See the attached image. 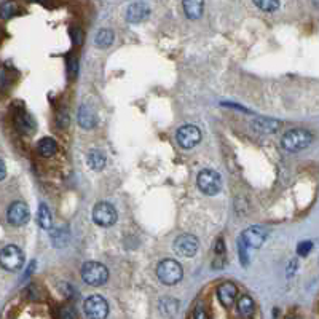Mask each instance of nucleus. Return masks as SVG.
Instances as JSON below:
<instances>
[{
    "instance_id": "8",
    "label": "nucleus",
    "mask_w": 319,
    "mask_h": 319,
    "mask_svg": "<svg viewBox=\"0 0 319 319\" xmlns=\"http://www.w3.org/2000/svg\"><path fill=\"white\" fill-rule=\"evenodd\" d=\"M174 251L176 254H179L181 257H193L198 251V240L196 236L193 235H188V233H184L181 236H177L174 240Z\"/></svg>"
},
{
    "instance_id": "27",
    "label": "nucleus",
    "mask_w": 319,
    "mask_h": 319,
    "mask_svg": "<svg viewBox=\"0 0 319 319\" xmlns=\"http://www.w3.org/2000/svg\"><path fill=\"white\" fill-rule=\"evenodd\" d=\"M311 249H313V243L311 241H303L297 246V254L300 257H307L311 252Z\"/></svg>"
},
{
    "instance_id": "2",
    "label": "nucleus",
    "mask_w": 319,
    "mask_h": 319,
    "mask_svg": "<svg viewBox=\"0 0 319 319\" xmlns=\"http://www.w3.org/2000/svg\"><path fill=\"white\" fill-rule=\"evenodd\" d=\"M313 142V134L308 129H291L283 136V147L287 152H300Z\"/></svg>"
},
{
    "instance_id": "34",
    "label": "nucleus",
    "mask_w": 319,
    "mask_h": 319,
    "mask_svg": "<svg viewBox=\"0 0 319 319\" xmlns=\"http://www.w3.org/2000/svg\"><path fill=\"white\" fill-rule=\"evenodd\" d=\"M31 2H45V0H31Z\"/></svg>"
},
{
    "instance_id": "18",
    "label": "nucleus",
    "mask_w": 319,
    "mask_h": 319,
    "mask_svg": "<svg viewBox=\"0 0 319 319\" xmlns=\"http://www.w3.org/2000/svg\"><path fill=\"white\" fill-rule=\"evenodd\" d=\"M37 149H38V153H40L43 158H51V156H54L56 152H57V144H56V141L51 139V137H43V139L38 141Z\"/></svg>"
},
{
    "instance_id": "9",
    "label": "nucleus",
    "mask_w": 319,
    "mask_h": 319,
    "mask_svg": "<svg viewBox=\"0 0 319 319\" xmlns=\"http://www.w3.org/2000/svg\"><path fill=\"white\" fill-rule=\"evenodd\" d=\"M176 139L182 149H192L201 141V131L193 125H185V126L179 128Z\"/></svg>"
},
{
    "instance_id": "33",
    "label": "nucleus",
    "mask_w": 319,
    "mask_h": 319,
    "mask_svg": "<svg viewBox=\"0 0 319 319\" xmlns=\"http://www.w3.org/2000/svg\"><path fill=\"white\" fill-rule=\"evenodd\" d=\"M313 4H314V7H317V8H319V0H313Z\"/></svg>"
},
{
    "instance_id": "6",
    "label": "nucleus",
    "mask_w": 319,
    "mask_h": 319,
    "mask_svg": "<svg viewBox=\"0 0 319 319\" xmlns=\"http://www.w3.org/2000/svg\"><path fill=\"white\" fill-rule=\"evenodd\" d=\"M83 308L90 319H106L109 314V303L101 295H90L85 300Z\"/></svg>"
},
{
    "instance_id": "13",
    "label": "nucleus",
    "mask_w": 319,
    "mask_h": 319,
    "mask_svg": "<svg viewBox=\"0 0 319 319\" xmlns=\"http://www.w3.org/2000/svg\"><path fill=\"white\" fill-rule=\"evenodd\" d=\"M149 13L150 10L146 4H133L126 11V19L129 23H141L149 16Z\"/></svg>"
},
{
    "instance_id": "21",
    "label": "nucleus",
    "mask_w": 319,
    "mask_h": 319,
    "mask_svg": "<svg viewBox=\"0 0 319 319\" xmlns=\"http://www.w3.org/2000/svg\"><path fill=\"white\" fill-rule=\"evenodd\" d=\"M37 224L42 227V228H50L51 224H53V215H51V211L50 208L45 205V203H42L38 211H37Z\"/></svg>"
},
{
    "instance_id": "3",
    "label": "nucleus",
    "mask_w": 319,
    "mask_h": 319,
    "mask_svg": "<svg viewBox=\"0 0 319 319\" xmlns=\"http://www.w3.org/2000/svg\"><path fill=\"white\" fill-rule=\"evenodd\" d=\"M82 278L86 284L90 286H103L109 280V270L106 265L99 262H86L82 267Z\"/></svg>"
},
{
    "instance_id": "14",
    "label": "nucleus",
    "mask_w": 319,
    "mask_h": 319,
    "mask_svg": "<svg viewBox=\"0 0 319 319\" xmlns=\"http://www.w3.org/2000/svg\"><path fill=\"white\" fill-rule=\"evenodd\" d=\"M158 310L165 317H174L179 311V300L172 297H163L158 303Z\"/></svg>"
},
{
    "instance_id": "31",
    "label": "nucleus",
    "mask_w": 319,
    "mask_h": 319,
    "mask_svg": "<svg viewBox=\"0 0 319 319\" xmlns=\"http://www.w3.org/2000/svg\"><path fill=\"white\" fill-rule=\"evenodd\" d=\"M69 75L70 77H74L75 74H77V61H74V59H69Z\"/></svg>"
},
{
    "instance_id": "12",
    "label": "nucleus",
    "mask_w": 319,
    "mask_h": 319,
    "mask_svg": "<svg viewBox=\"0 0 319 319\" xmlns=\"http://www.w3.org/2000/svg\"><path fill=\"white\" fill-rule=\"evenodd\" d=\"M238 295V289L233 283H224L217 287V298L225 308H230L235 303Z\"/></svg>"
},
{
    "instance_id": "24",
    "label": "nucleus",
    "mask_w": 319,
    "mask_h": 319,
    "mask_svg": "<svg viewBox=\"0 0 319 319\" xmlns=\"http://www.w3.org/2000/svg\"><path fill=\"white\" fill-rule=\"evenodd\" d=\"M254 4L264 11H274L280 7V0H254Z\"/></svg>"
},
{
    "instance_id": "32",
    "label": "nucleus",
    "mask_w": 319,
    "mask_h": 319,
    "mask_svg": "<svg viewBox=\"0 0 319 319\" xmlns=\"http://www.w3.org/2000/svg\"><path fill=\"white\" fill-rule=\"evenodd\" d=\"M0 166H2V176H0V177L5 179V163L2 162V163H0Z\"/></svg>"
},
{
    "instance_id": "30",
    "label": "nucleus",
    "mask_w": 319,
    "mask_h": 319,
    "mask_svg": "<svg viewBox=\"0 0 319 319\" xmlns=\"http://www.w3.org/2000/svg\"><path fill=\"white\" fill-rule=\"evenodd\" d=\"M193 319H209V316L203 307H196L193 311Z\"/></svg>"
},
{
    "instance_id": "7",
    "label": "nucleus",
    "mask_w": 319,
    "mask_h": 319,
    "mask_svg": "<svg viewBox=\"0 0 319 319\" xmlns=\"http://www.w3.org/2000/svg\"><path fill=\"white\" fill-rule=\"evenodd\" d=\"M117 219H118L117 211H115V208L106 201L97 203L93 209V221L99 227H112L115 222H117Z\"/></svg>"
},
{
    "instance_id": "1",
    "label": "nucleus",
    "mask_w": 319,
    "mask_h": 319,
    "mask_svg": "<svg viewBox=\"0 0 319 319\" xmlns=\"http://www.w3.org/2000/svg\"><path fill=\"white\" fill-rule=\"evenodd\" d=\"M156 276L166 286H174L177 284L182 276H184V270L182 265L177 262V260L172 258H166L163 262H160L156 267Z\"/></svg>"
},
{
    "instance_id": "23",
    "label": "nucleus",
    "mask_w": 319,
    "mask_h": 319,
    "mask_svg": "<svg viewBox=\"0 0 319 319\" xmlns=\"http://www.w3.org/2000/svg\"><path fill=\"white\" fill-rule=\"evenodd\" d=\"M113 32L110 31V29H103V31H99L94 42H96V47L99 48H107L112 45V42H113Z\"/></svg>"
},
{
    "instance_id": "15",
    "label": "nucleus",
    "mask_w": 319,
    "mask_h": 319,
    "mask_svg": "<svg viewBox=\"0 0 319 319\" xmlns=\"http://www.w3.org/2000/svg\"><path fill=\"white\" fill-rule=\"evenodd\" d=\"M184 11L187 18L198 19L203 14V8H205V0H182Z\"/></svg>"
},
{
    "instance_id": "17",
    "label": "nucleus",
    "mask_w": 319,
    "mask_h": 319,
    "mask_svg": "<svg viewBox=\"0 0 319 319\" xmlns=\"http://www.w3.org/2000/svg\"><path fill=\"white\" fill-rule=\"evenodd\" d=\"M252 128L262 133H276L281 128V122L273 120V118H257L252 122Z\"/></svg>"
},
{
    "instance_id": "20",
    "label": "nucleus",
    "mask_w": 319,
    "mask_h": 319,
    "mask_svg": "<svg viewBox=\"0 0 319 319\" xmlns=\"http://www.w3.org/2000/svg\"><path fill=\"white\" fill-rule=\"evenodd\" d=\"M236 307H238V313L243 316V317H251L255 311V303L254 300L249 297V295H243L238 298V303H236Z\"/></svg>"
},
{
    "instance_id": "11",
    "label": "nucleus",
    "mask_w": 319,
    "mask_h": 319,
    "mask_svg": "<svg viewBox=\"0 0 319 319\" xmlns=\"http://www.w3.org/2000/svg\"><path fill=\"white\" fill-rule=\"evenodd\" d=\"M241 240L246 243L248 248H255L257 249V248H260V246L265 243L267 233H265V230L260 228V227H249L248 230L243 231Z\"/></svg>"
},
{
    "instance_id": "10",
    "label": "nucleus",
    "mask_w": 319,
    "mask_h": 319,
    "mask_svg": "<svg viewBox=\"0 0 319 319\" xmlns=\"http://www.w3.org/2000/svg\"><path fill=\"white\" fill-rule=\"evenodd\" d=\"M29 217H31V212H29L27 205H26V203H23V201L13 203V205H10L8 211H7V219L14 227H21V225L27 224Z\"/></svg>"
},
{
    "instance_id": "28",
    "label": "nucleus",
    "mask_w": 319,
    "mask_h": 319,
    "mask_svg": "<svg viewBox=\"0 0 319 319\" xmlns=\"http://www.w3.org/2000/svg\"><path fill=\"white\" fill-rule=\"evenodd\" d=\"M57 126L59 128H67L69 126V113L67 110H61L57 113Z\"/></svg>"
},
{
    "instance_id": "26",
    "label": "nucleus",
    "mask_w": 319,
    "mask_h": 319,
    "mask_svg": "<svg viewBox=\"0 0 319 319\" xmlns=\"http://www.w3.org/2000/svg\"><path fill=\"white\" fill-rule=\"evenodd\" d=\"M16 10H18L16 4L11 2V0H8V2H4V5H2V16L5 19H10L11 16H14Z\"/></svg>"
},
{
    "instance_id": "22",
    "label": "nucleus",
    "mask_w": 319,
    "mask_h": 319,
    "mask_svg": "<svg viewBox=\"0 0 319 319\" xmlns=\"http://www.w3.org/2000/svg\"><path fill=\"white\" fill-rule=\"evenodd\" d=\"M88 165L94 171H101L106 166V155L101 150H91L88 153Z\"/></svg>"
},
{
    "instance_id": "29",
    "label": "nucleus",
    "mask_w": 319,
    "mask_h": 319,
    "mask_svg": "<svg viewBox=\"0 0 319 319\" xmlns=\"http://www.w3.org/2000/svg\"><path fill=\"white\" fill-rule=\"evenodd\" d=\"M70 34H72V37H74V42L77 43V45H82V43H83V32L80 31V29L77 27H74V29H72V31H70Z\"/></svg>"
},
{
    "instance_id": "16",
    "label": "nucleus",
    "mask_w": 319,
    "mask_h": 319,
    "mask_svg": "<svg viewBox=\"0 0 319 319\" xmlns=\"http://www.w3.org/2000/svg\"><path fill=\"white\" fill-rule=\"evenodd\" d=\"M78 123L85 129H91L96 126V113L93 112L91 107L88 106H82L78 110Z\"/></svg>"
},
{
    "instance_id": "4",
    "label": "nucleus",
    "mask_w": 319,
    "mask_h": 319,
    "mask_svg": "<svg viewBox=\"0 0 319 319\" xmlns=\"http://www.w3.org/2000/svg\"><path fill=\"white\" fill-rule=\"evenodd\" d=\"M0 264L7 271H18L24 265V254L14 244H8L0 252Z\"/></svg>"
},
{
    "instance_id": "25",
    "label": "nucleus",
    "mask_w": 319,
    "mask_h": 319,
    "mask_svg": "<svg viewBox=\"0 0 319 319\" xmlns=\"http://www.w3.org/2000/svg\"><path fill=\"white\" fill-rule=\"evenodd\" d=\"M57 317L59 319H77V311L74 307L66 305V307L59 308V311H57Z\"/></svg>"
},
{
    "instance_id": "35",
    "label": "nucleus",
    "mask_w": 319,
    "mask_h": 319,
    "mask_svg": "<svg viewBox=\"0 0 319 319\" xmlns=\"http://www.w3.org/2000/svg\"><path fill=\"white\" fill-rule=\"evenodd\" d=\"M294 319H297V317H294Z\"/></svg>"
},
{
    "instance_id": "5",
    "label": "nucleus",
    "mask_w": 319,
    "mask_h": 319,
    "mask_svg": "<svg viewBox=\"0 0 319 319\" xmlns=\"http://www.w3.org/2000/svg\"><path fill=\"white\" fill-rule=\"evenodd\" d=\"M198 187L205 195H217L222 187L221 174L212 169H205L198 174Z\"/></svg>"
},
{
    "instance_id": "19",
    "label": "nucleus",
    "mask_w": 319,
    "mask_h": 319,
    "mask_svg": "<svg viewBox=\"0 0 319 319\" xmlns=\"http://www.w3.org/2000/svg\"><path fill=\"white\" fill-rule=\"evenodd\" d=\"M14 123H16V128L19 129V133H23V134H31V133H34V129H35V122L24 112L18 115L16 120H14Z\"/></svg>"
}]
</instances>
